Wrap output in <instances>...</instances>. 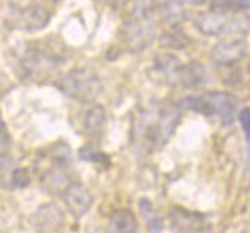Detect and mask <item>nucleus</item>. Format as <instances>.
I'll list each match as a JSON object with an SVG mask.
<instances>
[{
	"label": "nucleus",
	"mask_w": 250,
	"mask_h": 233,
	"mask_svg": "<svg viewBox=\"0 0 250 233\" xmlns=\"http://www.w3.org/2000/svg\"><path fill=\"white\" fill-rule=\"evenodd\" d=\"M176 124H178V106L174 105H152L141 108L131 127V139L135 148L146 154L161 148L171 139Z\"/></svg>",
	"instance_id": "nucleus-1"
},
{
	"label": "nucleus",
	"mask_w": 250,
	"mask_h": 233,
	"mask_svg": "<svg viewBox=\"0 0 250 233\" xmlns=\"http://www.w3.org/2000/svg\"><path fill=\"white\" fill-rule=\"evenodd\" d=\"M66 63L64 44L55 38H44L36 42H23L14 53L17 76L23 80H42L47 74L55 72L59 66Z\"/></svg>",
	"instance_id": "nucleus-2"
},
{
	"label": "nucleus",
	"mask_w": 250,
	"mask_h": 233,
	"mask_svg": "<svg viewBox=\"0 0 250 233\" xmlns=\"http://www.w3.org/2000/svg\"><path fill=\"white\" fill-rule=\"evenodd\" d=\"M156 10L159 0H133L120 31V38L131 53L144 51L156 40Z\"/></svg>",
	"instance_id": "nucleus-3"
},
{
	"label": "nucleus",
	"mask_w": 250,
	"mask_h": 233,
	"mask_svg": "<svg viewBox=\"0 0 250 233\" xmlns=\"http://www.w3.org/2000/svg\"><path fill=\"white\" fill-rule=\"evenodd\" d=\"M53 8L47 0H12L8 6L6 25L14 31H42L51 21Z\"/></svg>",
	"instance_id": "nucleus-4"
},
{
	"label": "nucleus",
	"mask_w": 250,
	"mask_h": 233,
	"mask_svg": "<svg viewBox=\"0 0 250 233\" xmlns=\"http://www.w3.org/2000/svg\"><path fill=\"white\" fill-rule=\"evenodd\" d=\"M55 85L61 93L82 105H95V101L103 95V89H104L99 74L89 66H76L68 70L55 82Z\"/></svg>",
	"instance_id": "nucleus-5"
},
{
	"label": "nucleus",
	"mask_w": 250,
	"mask_h": 233,
	"mask_svg": "<svg viewBox=\"0 0 250 233\" xmlns=\"http://www.w3.org/2000/svg\"><path fill=\"white\" fill-rule=\"evenodd\" d=\"M237 97L228 91H212L207 95H189L180 101V106L193 110L207 118H218L224 125H229L237 116Z\"/></svg>",
	"instance_id": "nucleus-6"
},
{
	"label": "nucleus",
	"mask_w": 250,
	"mask_h": 233,
	"mask_svg": "<svg viewBox=\"0 0 250 233\" xmlns=\"http://www.w3.org/2000/svg\"><path fill=\"white\" fill-rule=\"evenodd\" d=\"M197 31L208 36H226V38H241L239 34L250 31V19L241 14L229 12H207L193 19Z\"/></svg>",
	"instance_id": "nucleus-7"
},
{
	"label": "nucleus",
	"mask_w": 250,
	"mask_h": 233,
	"mask_svg": "<svg viewBox=\"0 0 250 233\" xmlns=\"http://www.w3.org/2000/svg\"><path fill=\"white\" fill-rule=\"evenodd\" d=\"M169 222L176 233H207L210 224L201 212H193L182 207H172L169 211Z\"/></svg>",
	"instance_id": "nucleus-8"
},
{
	"label": "nucleus",
	"mask_w": 250,
	"mask_h": 233,
	"mask_svg": "<svg viewBox=\"0 0 250 233\" xmlns=\"http://www.w3.org/2000/svg\"><path fill=\"white\" fill-rule=\"evenodd\" d=\"M247 55V42L245 38H226L212 47L210 59L220 66H233Z\"/></svg>",
	"instance_id": "nucleus-9"
},
{
	"label": "nucleus",
	"mask_w": 250,
	"mask_h": 233,
	"mask_svg": "<svg viewBox=\"0 0 250 233\" xmlns=\"http://www.w3.org/2000/svg\"><path fill=\"white\" fill-rule=\"evenodd\" d=\"M62 201L66 205V209L74 214V216H83L89 209H91V203L93 197L91 193L87 191V188L83 186L78 180H72L68 186L61 191Z\"/></svg>",
	"instance_id": "nucleus-10"
},
{
	"label": "nucleus",
	"mask_w": 250,
	"mask_h": 233,
	"mask_svg": "<svg viewBox=\"0 0 250 233\" xmlns=\"http://www.w3.org/2000/svg\"><path fill=\"white\" fill-rule=\"evenodd\" d=\"M156 76L165 82L167 85H180V76H182V68L184 64L178 61V57H174L172 53H159L154 57L152 64Z\"/></svg>",
	"instance_id": "nucleus-11"
},
{
	"label": "nucleus",
	"mask_w": 250,
	"mask_h": 233,
	"mask_svg": "<svg viewBox=\"0 0 250 233\" xmlns=\"http://www.w3.org/2000/svg\"><path fill=\"white\" fill-rule=\"evenodd\" d=\"M106 125V112L101 105H91L82 116V131L87 137H99Z\"/></svg>",
	"instance_id": "nucleus-12"
},
{
	"label": "nucleus",
	"mask_w": 250,
	"mask_h": 233,
	"mask_svg": "<svg viewBox=\"0 0 250 233\" xmlns=\"http://www.w3.org/2000/svg\"><path fill=\"white\" fill-rule=\"evenodd\" d=\"M112 233H139V222L129 211H116L110 218Z\"/></svg>",
	"instance_id": "nucleus-13"
},
{
	"label": "nucleus",
	"mask_w": 250,
	"mask_h": 233,
	"mask_svg": "<svg viewBox=\"0 0 250 233\" xmlns=\"http://www.w3.org/2000/svg\"><path fill=\"white\" fill-rule=\"evenodd\" d=\"M205 84V68L203 64L191 61L184 64L182 68V76H180V85L182 87H189V89H195V87H201Z\"/></svg>",
	"instance_id": "nucleus-14"
},
{
	"label": "nucleus",
	"mask_w": 250,
	"mask_h": 233,
	"mask_svg": "<svg viewBox=\"0 0 250 233\" xmlns=\"http://www.w3.org/2000/svg\"><path fill=\"white\" fill-rule=\"evenodd\" d=\"M139 209H141V214H142V220L146 222V226H148V230L154 233H161L163 232V220L159 218V214L156 212V209H154V205L150 199H141L139 201Z\"/></svg>",
	"instance_id": "nucleus-15"
},
{
	"label": "nucleus",
	"mask_w": 250,
	"mask_h": 233,
	"mask_svg": "<svg viewBox=\"0 0 250 233\" xmlns=\"http://www.w3.org/2000/svg\"><path fill=\"white\" fill-rule=\"evenodd\" d=\"M212 10L214 12H245L250 10V0H212Z\"/></svg>",
	"instance_id": "nucleus-16"
},
{
	"label": "nucleus",
	"mask_w": 250,
	"mask_h": 233,
	"mask_svg": "<svg viewBox=\"0 0 250 233\" xmlns=\"http://www.w3.org/2000/svg\"><path fill=\"white\" fill-rule=\"evenodd\" d=\"M161 44L167 47H186L189 44V38L186 34H182L180 31L174 29L172 32H165L161 36Z\"/></svg>",
	"instance_id": "nucleus-17"
},
{
	"label": "nucleus",
	"mask_w": 250,
	"mask_h": 233,
	"mask_svg": "<svg viewBox=\"0 0 250 233\" xmlns=\"http://www.w3.org/2000/svg\"><path fill=\"white\" fill-rule=\"evenodd\" d=\"M10 148H12V139H10V133H8V127L4 124L2 116H0V163L8 157L10 154Z\"/></svg>",
	"instance_id": "nucleus-18"
},
{
	"label": "nucleus",
	"mask_w": 250,
	"mask_h": 233,
	"mask_svg": "<svg viewBox=\"0 0 250 233\" xmlns=\"http://www.w3.org/2000/svg\"><path fill=\"white\" fill-rule=\"evenodd\" d=\"M80 155L83 157V159H89V161H93V163H101L103 167H108V157L103 154V152H99V150H95V148H83Z\"/></svg>",
	"instance_id": "nucleus-19"
},
{
	"label": "nucleus",
	"mask_w": 250,
	"mask_h": 233,
	"mask_svg": "<svg viewBox=\"0 0 250 233\" xmlns=\"http://www.w3.org/2000/svg\"><path fill=\"white\" fill-rule=\"evenodd\" d=\"M239 122L243 125V131H245V137L250 142V108H243L239 112Z\"/></svg>",
	"instance_id": "nucleus-20"
},
{
	"label": "nucleus",
	"mask_w": 250,
	"mask_h": 233,
	"mask_svg": "<svg viewBox=\"0 0 250 233\" xmlns=\"http://www.w3.org/2000/svg\"><path fill=\"white\" fill-rule=\"evenodd\" d=\"M12 180H14V184H16V186H27L31 178H29L27 169H17V171L12 174Z\"/></svg>",
	"instance_id": "nucleus-21"
},
{
	"label": "nucleus",
	"mask_w": 250,
	"mask_h": 233,
	"mask_svg": "<svg viewBox=\"0 0 250 233\" xmlns=\"http://www.w3.org/2000/svg\"><path fill=\"white\" fill-rule=\"evenodd\" d=\"M101 2H104V4H106L108 8H112V10H122L129 0H101Z\"/></svg>",
	"instance_id": "nucleus-22"
},
{
	"label": "nucleus",
	"mask_w": 250,
	"mask_h": 233,
	"mask_svg": "<svg viewBox=\"0 0 250 233\" xmlns=\"http://www.w3.org/2000/svg\"><path fill=\"white\" fill-rule=\"evenodd\" d=\"M178 2H182L184 6H186V4H189V6H201L205 0H178Z\"/></svg>",
	"instance_id": "nucleus-23"
},
{
	"label": "nucleus",
	"mask_w": 250,
	"mask_h": 233,
	"mask_svg": "<svg viewBox=\"0 0 250 233\" xmlns=\"http://www.w3.org/2000/svg\"><path fill=\"white\" fill-rule=\"evenodd\" d=\"M249 74H250V61H249Z\"/></svg>",
	"instance_id": "nucleus-24"
}]
</instances>
